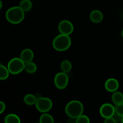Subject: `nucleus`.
Returning a JSON list of instances; mask_svg holds the SVG:
<instances>
[{
    "instance_id": "423d86ee",
    "label": "nucleus",
    "mask_w": 123,
    "mask_h": 123,
    "mask_svg": "<svg viewBox=\"0 0 123 123\" xmlns=\"http://www.w3.org/2000/svg\"><path fill=\"white\" fill-rule=\"evenodd\" d=\"M68 76L65 72H59L55 75L54 78V84L59 90L66 88L68 84Z\"/></svg>"
},
{
    "instance_id": "bb28decb",
    "label": "nucleus",
    "mask_w": 123,
    "mask_h": 123,
    "mask_svg": "<svg viewBox=\"0 0 123 123\" xmlns=\"http://www.w3.org/2000/svg\"><path fill=\"white\" fill-rule=\"evenodd\" d=\"M121 36H122V37L123 38V30H122V31H121Z\"/></svg>"
},
{
    "instance_id": "4468645a",
    "label": "nucleus",
    "mask_w": 123,
    "mask_h": 123,
    "mask_svg": "<svg viewBox=\"0 0 123 123\" xmlns=\"http://www.w3.org/2000/svg\"><path fill=\"white\" fill-rule=\"evenodd\" d=\"M19 7L25 12H28L31 10L32 4L30 0H22L19 3Z\"/></svg>"
},
{
    "instance_id": "6ab92c4d",
    "label": "nucleus",
    "mask_w": 123,
    "mask_h": 123,
    "mask_svg": "<svg viewBox=\"0 0 123 123\" xmlns=\"http://www.w3.org/2000/svg\"><path fill=\"white\" fill-rule=\"evenodd\" d=\"M40 123H54V118L50 114L45 112L42 114L40 118Z\"/></svg>"
},
{
    "instance_id": "aec40b11",
    "label": "nucleus",
    "mask_w": 123,
    "mask_h": 123,
    "mask_svg": "<svg viewBox=\"0 0 123 123\" xmlns=\"http://www.w3.org/2000/svg\"><path fill=\"white\" fill-rule=\"evenodd\" d=\"M90 122V118L86 115H80L76 119V123H89Z\"/></svg>"
},
{
    "instance_id": "b1692460",
    "label": "nucleus",
    "mask_w": 123,
    "mask_h": 123,
    "mask_svg": "<svg viewBox=\"0 0 123 123\" xmlns=\"http://www.w3.org/2000/svg\"><path fill=\"white\" fill-rule=\"evenodd\" d=\"M35 96H36V97L37 99H38V98H40V97H42V96H40V94H38V93H37V94H35Z\"/></svg>"
},
{
    "instance_id": "7ed1b4c3",
    "label": "nucleus",
    "mask_w": 123,
    "mask_h": 123,
    "mask_svg": "<svg viewBox=\"0 0 123 123\" xmlns=\"http://www.w3.org/2000/svg\"><path fill=\"white\" fill-rule=\"evenodd\" d=\"M66 114L69 117L76 119L83 114L84 106L82 103L78 100H72L68 103L65 108Z\"/></svg>"
},
{
    "instance_id": "a878e982",
    "label": "nucleus",
    "mask_w": 123,
    "mask_h": 123,
    "mask_svg": "<svg viewBox=\"0 0 123 123\" xmlns=\"http://www.w3.org/2000/svg\"><path fill=\"white\" fill-rule=\"evenodd\" d=\"M121 122L123 123V115L122 116V117H121Z\"/></svg>"
},
{
    "instance_id": "a211bd4d",
    "label": "nucleus",
    "mask_w": 123,
    "mask_h": 123,
    "mask_svg": "<svg viewBox=\"0 0 123 123\" xmlns=\"http://www.w3.org/2000/svg\"><path fill=\"white\" fill-rule=\"evenodd\" d=\"M37 68V67L36 64L32 62V61H31V62L25 63L24 70H25L28 73H34L36 72Z\"/></svg>"
},
{
    "instance_id": "412c9836",
    "label": "nucleus",
    "mask_w": 123,
    "mask_h": 123,
    "mask_svg": "<svg viewBox=\"0 0 123 123\" xmlns=\"http://www.w3.org/2000/svg\"><path fill=\"white\" fill-rule=\"evenodd\" d=\"M115 114L122 117L123 115V103L115 105Z\"/></svg>"
},
{
    "instance_id": "f257e3e1",
    "label": "nucleus",
    "mask_w": 123,
    "mask_h": 123,
    "mask_svg": "<svg viewBox=\"0 0 123 123\" xmlns=\"http://www.w3.org/2000/svg\"><path fill=\"white\" fill-rule=\"evenodd\" d=\"M6 18L10 24H20L25 18V12L19 6H14L7 10Z\"/></svg>"
},
{
    "instance_id": "f8f14e48",
    "label": "nucleus",
    "mask_w": 123,
    "mask_h": 123,
    "mask_svg": "<svg viewBox=\"0 0 123 123\" xmlns=\"http://www.w3.org/2000/svg\"><path fill=\"white\" fill-rule=\"evenodd\" d=\"M112 100L115 105L123 103V94L120 91H115L112 96Z\"/></svg>"
},
{
    "instance_id": "2eb2a0df",
    "label": "nucleus",
    "mask_w": 123,
    "mask_h": 123,
    "mask_svg": "<svg viewBox=\"0 0 123 123\" xmlns=\"http://www.w3.org/2000/svg\"><path fill=\"white\" fill-rule=\"evenodd\" d=\"M37 100V99L35 95L32 94H28L25 95L24 98V101L25 104L29 106L36 105Z\"/></svg>"
},
{
    "instance_id": "393cba45",
    "label": "nucleus",
    "mask_w": 123,
    "mask_h": 123,
    "mask_svg": "<svg viewBox=\"0 0 123 123\" xmlns=\"http://www.w3.org/2000/svg\"><path fill=\"white\" fill-rule=\"evenodd\" d=\"M2 1H1V0H0V10L2 8Z\"/></svg>"
},
{
    "instance_id": "9b49d317",
    "label": "nucleus",
    "mask_w": 123,
    "mask_h": 123,
    "mask_svg": "<svg viewBox=\"0 0 123 123\" xmlns=\"http://www.w3.org/2000/svg\"><path fill=\"white\" fill-rule=\"evenodd\" d=\"M90 19L94 23H100L103 20V13L98 10L92 11L90 15Z\"/></svg>"
},
{
    "instance_id": "f03ea898",
    "label": "nucleus",
    "mask_w": 123,
    "mask_h": 123,
    "mask_svg": "<svg viewBox=\"0 0 123 123\" xmlns=\"http://www.w3.org/2000/svg\"><path fill=\"white\" fill-rule=\"evenodd\" d=\"M72 44V40L69 36L60 34L55 37L52 42L54 49L59 52H63L67 50Z\"/></svg>"
},
{
    "instance_id": "0eeeda50",
    "label": "nucleus",
    "mask_w": 123,
    "mask_h": 123,
    "mask_svg": "<svg viewBox=\"0 0 123 123\" xmlns=\"http://www.w3.org/2000/svg\"><path fill=\"white\" fill-rule=\"evenodd\" d=\"M58 30L61 34L70 36L74 30V26L70 21L63 20L60 22L58 25Z\"/></svg>"
},
{
    "instance_id": "dca6fc26",
    "label": "nucleus",
    "mask_w": 123,
    "mask_h": 123,
    "mask_svg": "<svg viewBox=\"0 0 123 123\" xmlns=\"http://www.w3.org/2000/svg\"><path fill=\"white\" fill-rule=\"evenodd\" d=\"M10 72L7 67L2 64H0V80H4L9 76Z\"/></svg>"
},
{
    "instance_id": "f3484780",
    "label": "nucleus",
    "mask_w": 123,
    "mask_h": 123,
    "mask_svg": "<svg viewBox=\"0 0 123 123\" xmlns=\"http://www.w3.org/2000/svg\"><path fill=\"white\" fill-rule=\"evenodd\" d=\"M72 68V62L69 60H65L61 62V69L63 72L67 73L71 71Z\"/></svg>"
},
{
    "instance_id": "1a4fd4ad",
    "label": "nucleus",
    "mask_w": 123,
    "mask_h": 123,
    "mask_svg": "<svg viewBox=\"0 0 123 123\" xmlns=\"http://www.w3.org/2000/svg\"><path fill=\"white\" fill-rule=\"evenodd\" d=\"M105 89L109 92H115L119 88V82L116 79L110 78L106 81L105 84Z\"/></svg>"
},
{
    "instance_id": "5701e85b",
    "label": "nucleus",
    "mask_w": 123,
    "mask_h": 123,
    "mask_svg": "<svg viewBox=\"0 0 123 123\" xmlns=\"http://www.w3.org/2000/svg\"><path fill=\"white\" fill-rule=\"evenodd\" d=\"M6 109V104L2 101H0V114L3 113Z\"/></svg>"
},
{
    "instance_id": "ddd939ff",
    "label": "nucleus",
    "mask_w": 123,
    "mask_h": 123,
    "mask_svg": "<svg viewBox=\"0 0 123 123\" xmlns=\"http://www.w3.org/2000/svg\"><path fill=\"white\" fill-rule=\"evenodd\" d=\"M6 123H20L21 122L20 118L14 114H10L6 115L4 118Z\"/></svg>"
},
{
    "instance_id": "20e7f679",
    "label": "nucleus",
    "mask_w": 123,
    "mask_h": 123,
    "mask_svg": "<svg viewBox=\"0 0 123 123\" xmlns=\"http://www.w3.org/2000/svg\"><path fill=\"white\" fill-rule=\"evenodd\" d=\"M25 63L20 58H14L10 60L7 65V68L10 73L12 74H18L21 73L25 68Z\"/></svg>"
},
{
    "instance_id": "9d476101",
    "label": "nucleus",
    "mask_w": 123,
    "mask_h": 123,
    "mask_svg": "<svg viewBox=\"0 0 123 123\" xmlns=\"http://www.w3.org/2000/svg\"><path fill=\"white\" fill-rule=\"evenodd\" d=\"M20 58L25 63L31 62L34 59L33 51L30 49H24L20 54Z\"/></svg>"
},
{
    "instance_id": "39448f33",
    "label": "nucleus",
    "mask_w": 123,
    "mask_h": 123,
    "mask_svg": "<svg viewBox=\"0 0 123 123\" xmlns=\"http://www.w3.org/2000/svg\"><path fill=\"white\" fill-rule=\"evenodd\" d=\"M53 103L50 98L48 97H41L37 100L36 106L37 110L40 112L45 113L49 111L52 109Z\"/></svg>"
},
{
    "instance_id": "4be33fe9",
    "label": "nucleus",
    "mask_w": 123,
    "mask_h": 123,
    "mask_svg": "<svg viewBox=\"0 0 123 123\" xmlns=\"http://www.w3.org/2000/svg\"><path fill=\"white\" fill-rule=\"evenodd\" d=\"M104 122L105 123H117L116 121H115V120L114 118L113 117L105 118Z\"/></svg>"
},
{
    "instance_id": "6e6552de",
    "label": "nucleus",
    "mask_w": 123,
    "mask_h": 123,
    "mask_svg": "<svg viewBox=\"0 0 123 123\" xmlns=\"http://www.w3.org/2000/svg\"><path fill=\"white\" fill-rule=\"evenodd\" d=\"M115 113V107L110 103H105L100 109V114L105 119L112 117Z\"/></svg>"
}]
</instances>
